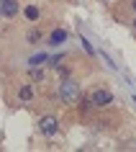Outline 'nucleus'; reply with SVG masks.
<instances>
[{
    "label": "nucleus",
    "mask_w": 136,
    "mask_h": 152,
    "mask_svg": "<svg viewBox=\"0 0 136 152\" xmlns=\"http://www.w3.org/2000/svg\"><path fill=\"white\" fill-rule=\"evenodd\" d=\"M134 26H136V18H134Z\"/></svg>",
    "instance_id": "13"
},
{
    "label": "nucleus",
    "mask_w": 136,
    "mask_h": 152,
    "mask_svg": "<svg viewBox=\"0 0 136 152\" xmlns=\"http://www.w3.org/2000/svg\"><path fill=\"white\" fill-rule=\"evenodd\" d=\"M41 39H44V31H41V28H28V34H26V41H28L31 47L41 44Z\"/></svg>",
    "instance_id": "8"
},
{
    "label": "nucleus",
    "mask_w": 136,
    "mask_h": 152,
    "mask_svg": "<svg viewBox=\"0 0 136 152\" xmlns=\"http://www.w3.org/2000/svg\"><path fill=\"white\" fill-rule=\"evenodd\" d=\"M93 106H98V108H108V106L113 103V93L108 88H95L93 93H90V98H88Z\"/></svg>",
    "instance_id": "2"
},
{
    "label": "nucleus",
    "mask_w": 136,
    "mask_h": 152,
    "mask_svg": "<svg viewBox=\"0 0 136 152\" xmlns=\"http://www.w3.org/2000/svg\"><path fill=\"white\" fill-rule=\"evenodd\" d=\"M131 5H134V10H136V0H134V3H131Z\"/></svg>",
    "instance_id": "12"
},
{
    "label": "nucleus",
    "mask_w": 136,
    "mask_h": 152,
    "mask_svg": "<svg viewBox=\"0 0 136 152\" xmlns=\"http://www.w3.org/2000/svg\"><path fill=\"white\" fill-rule=\"evenodd\" d=\"M64 41H67V31L64 28H54V31L49 34V44L51 47H62Z\"/></svg>",
    "instance_id": "6"
},
{
    "label": "nucleus",
    "mask_w": 136,
    "mask_h": 152,
    "mask_svg": "<svg viewBox=\"0 0 136 152\" xmlns=\"http://www.w3.org/2000/svg\"><path fill=\"white\" fill-rule=\"evenodd\" d=\"M44 77H46V72L41 70V64H33L31 70H28V80L31 83H44Z\"/></svg>",
    "instance_id": "7"
},
{
    "label": "nucleus",
    "mask_w": 136,
    "mask_h": 152,
    "mask_svg": "<svg viewBox=\"0 0 136 152\" xmlns=\"http://www.w3.org/2000/svg\"><path fill=\"white\" fill-rule=\"evenodd\" d=\"M41 62H46V54H36V57H31V64H41Z\"/></svg>",
    "instance_id": "10"
},
{
    "label": "nucleus",
    "mask_w": 136,
    "mask_h": 152,
    "mask_svg": "<svg viewBox=\"0 0 136 152\" xmlns=\"http://www.w3.org/2000/svg\"><path fill=\"white\" fill-rule=\"evenodd\" d=\"M33 98H36V90H33L31 83H26V85L18 88V101H21V103H31Z\"/></svg>",
    "instance_id": "5"
},
{
    "label": "nucleus",
    "mask_w": 136,
    "mask_h": 152,
    "mask_svg": "<svg viewBox=\"0 0 136 152\" xmlns=\"http://www.w3.org/2000/svg\"><path fill=\"white\" fill-rule=\"evenodd\" d=\"M82 47H85V52H88V54H95V49H93V44H90L88 39H82Z\"/></svg>",
    "instance_id": "11"
},
{
    "label": "nucleus",
    "mask_w": 136,
    "mask_h": 152,
    "mask_svg": "<svg viewBox=\"0 0 136 152\" xmlns=\"http://www.w3.org/2000/svg\"><path fill=\"white\" fill-rule=\"evenodd\" d=\"M23 16L28 18V21H39L41 13H39V8H36V5H26V8H23Z\"/></svg>",
    "instance_id": "9"
},
{
    "label": "nucleus",
    "mask_w": 136,
    "mask_h": 152,
    "mask_svg": "<svg viewBox=\"0 0 136 152\" xmlns=\"http://www.w3.org/2000/svg\"><path fill=\"white\" fill-rule=\"evenodd\" d=\"M18 0H0V13L5 18H16L18 16Z\"/></svg>",
    "instance_id": "4"
},
{
    "label": "nucleus",
    "mask_w": 136,
    "mask_h": 152,
    "mask_svg": "<svg viewBox=\"0 0 136 152\" xmlns=\"http://www.w3.org/2000/svg\"><path fill=\"white\" fill-rule=\"evenodd\" d=\"M39 129H41V134L44 137H54L56 132H59V119L56 116H41V121H39Z\"/></svg>",
    "instance_id": "3"
},
{
    "label": "nucleus",
    "mask_w": 136,
    "mask_h": 152,
    "mask_svg": "<svg viewBox=\"0 0 136 152\" xmlns=\"http://www.w3.org/2000/svg\"><path fill=\"white\" fill-rule=\"evenodd\" d=\"M59 98H62V103H67V106H75L77 101H80V96H82V90H80V85L75 80H69V77H59Z\"/></svg>",
    "instance_id": "1"
}]
</instances>
